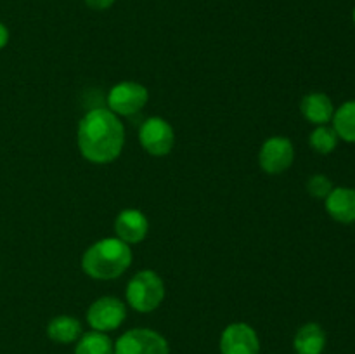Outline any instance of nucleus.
Listing matches in <instances>:
<instances>
[{
  "label": "nucleus",
  "mask_w": 355,
  "mask_h": 354,
  "mask_svg": "<svg viewBox=\"0 0 355 354\" xmlns=\"http://www.w3.org/2000/svg\"><path fill=\"white\" fill-rule=\"evenodd\" d=\"M78 149L92 163H111L120 156L125 144V128L118 115L107 108L87 111L76 130Z\"/></svg>",
  "instance_id": "obj_1"
},
{
  "label": "nucleus",
  "mask_w": 355,
  "mask_h": 354,
  "mask_svg": "<svg viewBox=\"0 0 355 354\" xmlns=\"http://www.w3.org/2000/svg\"><path fill=\"white\" fill-rule=\"evenodd\" d=\"M132 264V248L120 238H103L82 257V269L94 280H116Z\"/></svg>",
  "instance_id": "obj_2"
},
{
  "label": "nucleus",
  "mask_w": 355,
  "mask_h": 354,
  "mask_svg": "<svg viewBox=\"0 0 355 354\" xmlns=\"http://www.w3.org/2000/svg\"><path fill=\"white\" fill-rule=\"evenodd\" d=\"M165 298V283L153 269L135 273L127 285V302L134 311L151 312L162 305Z\"/></svg>",
  "instance_id": "obj_3"
},
{
  "label": "nucleus",
  "mask_w": 355,
  "mask_h": 354,
  "mask_svg": "<svg viewBox=\"0 0 355 354\" xmlns=\"http://www.w3.org/2000/svg\"><path fill=\"white\" fill-rule=\"evenodd\" d=\"M114 354H170V346L156 330L132 328L114 342Z\"/></svg>",
  "instance_id": "obj_4"
},
{
  "label": "nucleus",
  "mask_w": 355,
  "mask_h": 354,
  "mask_svg": "<svg viewBox=\"0 0 355 354\" xmlns=\"http://www.w3.org/2000/svg\"><path fill=\"white\" fill-rule=\"evenodd\" d=\"M149 92L142 83L120 82L107 94V110L118 117H132L146 106Z\"/></svg>",
  "instance_id": "obj_5"
},
{
  "label": "nucleus",
  "mask_w": 355,
  "mask_h": 354,
  "mask_svg": "<svg viewBox=\"0 0 355 354\" xmlns=\"http://www.w3.org/2000/svg\"><path fill=\"white\" fill-rule=\"evenodd\" d=\"M125 318H127L125 304L120 298L111 297V295L97 298L96 302L90 304L89 311H87V323L90 325V328L103 333L120 328Z\"/></svg>",
  "instance_id": "obj_6"
},
{
  "label": "nucleus",
  "mask_w": 355,
  "mask_h": 354,
  "mask_svg": "<svg viewBox=\"0 0 355 354\" xmlns=\"http://www.w3.org/2000/svg\"><path fill=\"white\" fill-rule=\"evenodd\" d=\"M141 146L153 156H165L175 144V134L172 125L159 117H151L139 128Z\"/></svg>",
  "instance_id": "obj_7"
},
{
  "label": "nucleus",
  "mask_w": 355,
  "mask_h": 354,
  "mask_svg": "<svg viewBox=\"0 0 355 354\" xmlns=\"http://www.w3.org/2000/svg\"><path fill=\"white\" fill-rule=\"evenodd\" d=\"M295 148L293 142L283 135H272L262 144L259 153V163L263 172L267 174H283L284 170L293 165Z\"/></svg>",
  "instance_id": "obj_8"
},
{
  "label": "nucleus",
  "mask_w": 355,
  "mask_h": 354,
  "mask_svg": "<svg viewBox=\"0 0 355 354\" xmlns=\"http://www.w3.org/2000/svg\"><path fill=\"white\" fill-rule=\"evenodd\" d=\"M220 354H260V339L248 323H231L220 335Z\"/></svg>",
  "instance_id": "obj_9"
},
{
  "label": "nucleus",
  "mask_w": 355,
  "mask_h": 354,
  "mask_svg": "<svg viewBox=\"0 0 355 354\" xmlns=\"http://www.w3.org/2000/svg\"><path fill=\"white\" fill-rule=\"evenodd\" d=\"M114 231H116L118 238L121 242L128 243V245L141 243L148 236L149 231L148 217L141 210H135V208L121 210L118 214L116 221H114Z\"/></svg>",
  "instance_id": "obj_10"
},
{
  "label": "nucleus",
  "mask_w": 355,
  "mask_h": 354,
  "mask_svg": "<svg viewBox=\"0 0 355 354\" xmlns=\"http://www.w3.org/2000/svg\"><path fill=\"white\" fill-rule=\"evenodd\" d=\"M326 212L329 217L342 224H355V189L354 187H333L326 196Z\"/></svg>",
  "instance_id": "obj_11"
},
{
  "label": "nucleus",
  "mask_w": 355,
  "mask_h": 354,
  "mask_svg": "<svg viewBox=\"0 0 355 354\" xmlns=\"http://www.w3.org/2000/svg\"><path fill=\"white\" fill-rule=\"evenodd\" d=\"M300 111L305 120L314 125H326L335 115V106L324 92H311L302 99Z\"/></svg>",
  "instance_id": "obj_12"
},
{
  "label": "nucleus",
  "mask_w": 355,
  "mask_h": 354,
  "mask_svg": "<svg viewBox=\"0 0 355 354\" xmlns=\"http://www.w3.org/2000/svg\"><path fill=\"white\" fill-rule=\"evenodd\" d=\"M297 354H322L326 347V332L319 323H305L293 339Z\"/></svg>",
  "instance_id": "obj_13"
},
{
  "label": "nucleus",
  "mask_w": 355,
  "mask_h": 354,
  "mask_svg": "<svg viewBox=\"0 0 355 354\" xmlns=\"http://www.w3.org/2000/svg\"><path fill=\"white\" fill-rule=\"evenodd\" d=\"M82 333V323L75 316H55L47 325V337L58 344L76 342Z\"/></svg>",
  "instance_id": "obj_14"
},
{
  "label": "nucleus",
  "mask_w": 355,
  "mask_h": 354,
  "mask_svg": "<svg viewBox=\"0 0 355 354\" xmlns=\"http://www.w3.org/2000/svg\"><path fill=\"white\" fill-rule=\"evenodd\" d=\"M331 121L340 139L355 144V101H347L336 108Z\"/></svg>",
  "instance_id": "obj_15"
},
{
  "label": "nucleus",
  "mask_w": 355,
  "mask_h": 354,
  "mask_svg": "<svg viewBox=\"0 0 355 354\" xmlns=\"http://www.w3.org/2000/svg\"><path fill=\"white\" fill-rule=\"evenodd\" d=\"M75 354H114V344L107 333L92 330L82 333V337L76 340Z\"/></svg>",
  "instance_id": "obj_16"
},
{
  "label": "nucleus",
  "mask_w": 355,
  "mask_h": 354,
  "mask_svg": "<svg viewBox=\"0 0 355 354\" xmlns=\"http://www.w3.org/2000/svg\"><path fill=\"white\" fill-rule=\"evenodd\" d=\"M340 137L336 135L335 128L328 127V125H318L314 130L309 135V142H311V148L315 153H321V155H329L336 149L338 146Z\"/></svg>",
  "instance_id": "obj_17"
},
{
  "label": "nucleus",
  "mask_w": 355,
  "mask_h": 354,
  "mask_svg": "<svg viewBox=\"0 0 355 354\" xmlns=\"http://www.w3.org/2000/svg\"><path fill=\"white\" fill-rule=\"evenodd\" d=\"M333 183L324 176V174H315L307 180V191L314 198H324L331 193Z\"/></svg>",
  "instance_id": "obj_18"
},
{
  "label": "nucleus",
  "mask_w": 355,
  "mask_h": 354,
  "mask_svg": "<svg viewBox=\"0 0 355 354\" xmlns=\"http://www.w3.org/2000/svg\"><path fill=\"white\" fill-rule=\"evenodd\" d=\"M85 3L94 10H104L110 9L114 3V0H85Z\"/></svg>",
  "instance_id": "obj_19"
},
{
  "label": "nucleus",
  "mask_w": 355,
  "mask_h": 354,
  "mask_svg": "<svg viewBox=\"0 0 355 354\" xmlns=\"http://www.w3.org/2000/svg\"><path fill=\"white\" fill-rule=\"evenodd\" d=\"M9 42V30L6 28V24L0 23V49H3Z\"/></svg>",
  "instance_id": "obj_20"
},
{
  "label": "nucleus",
  "mask_w": 355,
  "mask_h": 354,
  "mask_svg": "<svg viewBox=\"0 0 355 354\" xmlns=\"http://www.w3.org/2000/svg\"><path fill=\"white\" fill-rule=\"evenodd\" d=\"M354 23H355V9H354Z\"/></svg>",
  "instance_id": "obj_21"
}]
</instances>
